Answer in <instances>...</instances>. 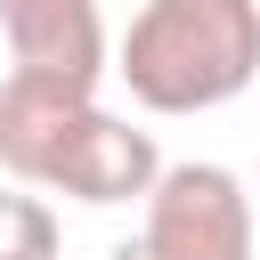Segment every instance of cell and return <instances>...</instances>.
Wrapping results in <instances>:
<instances>
[{
    "mask_svg": "<svg viewBox=\"0 0 260 260\" xmlns=\"http://www.w3.org/2000/svg\"><path fill=\"white\" fill-rule=\"evenodd\" d=\"M114 73L146 114H211L260 73V0H138Z\"/></svg>",
    "mask_w": 260,
    "mask_h": 260,
    "instance_id": "cell-1",
    "label": "cell"
},
{
    "mask_svg": "<svg viewBox=\"0 0 260 260\" xmlns=\"http://www.w3.org/2000/svg\"><path fill=\"white\" fill-rule=\"evenodd\" d=\"M89 114H98V81L16 65V73L0 81V171H8L16 187H49Z\"/></svg>",
    "mask_w": 260,
    "mask_h": 260,
    "instance_id": "cell-3",
    "label": "cell"
},
{
    "mask_svg": "<svg viewBox=\"0 0 260 260\" xmlns=\"http://www.w3.org/2000/svg\"><path fill=\"white\" fill-rule=\"evenodd\" d=\"M106 260H154V252H146V244H138V236H130V244H114V252H106Z\"/></svg>",
    "mask_w": 260,
    "mask_h": 260,
    "instance_id": "cell-7",
    "label": "cell"
},
{
    "mask_svg": "<svg viewBox=\"0 0 260 260\" xmlns=\"http://www.w3.org/2000/svg\"><path fill=\"white\" fill-rule=\"evenodd\" d=\"M0 32H8V57L32 73H81V81L106 73L98 0H0Z\"/></svg>",
    "mask_w": 260,
    "mask_h": 260,
    "instance_id": "cell-5",
    "label": "cell"
},
{
    "mask_svg": "<svg viewBox=\"0 0 260 260\" xmlns=\"http://www.w3.org/2000/svg\"><path fill=\"white\" fill-rule=\"evenodd\" d=\"M162 171H171V162H162L154 130H138L130 114H106V106H98V114L81 122V138L65 146V162H57L49 195H73V203L114 211V203H146Z\"/></svg>",
    "mask_w": 260,
    "mask_h": 260,
    "instance_id": "cell-4",
    "label": "cell"
},
{
    "mask_svg": "<svg viewBox=\"0 0 260 260\" xmlns=\"http://www.w3.org/2000/svg\"><path fill=\"white\" fill-rule=\"evenodd\" d=\"M138 244L154 260H252V187L228 162H171L146 195Z\"/></svg>",
    "mask_w": 260,
    "mask_h": 260,
    "instance_id": "cell-2",
    "label": "cell"
},
{
    "mask_svg": "<svg viewBox=\"0 0 260 260\" xmlns=\"http://www.w3.org/2000/svg\"><path fill=\"white\" fill-rule=\"evenodd\" d=\"M0 260H57V211L41 195H0Z\"/></svg>",
    "mask_w": 260,
    "mask_h": 260,
    "instance_id": "cell-6",
    "label": "cell"
}]
</instances>
